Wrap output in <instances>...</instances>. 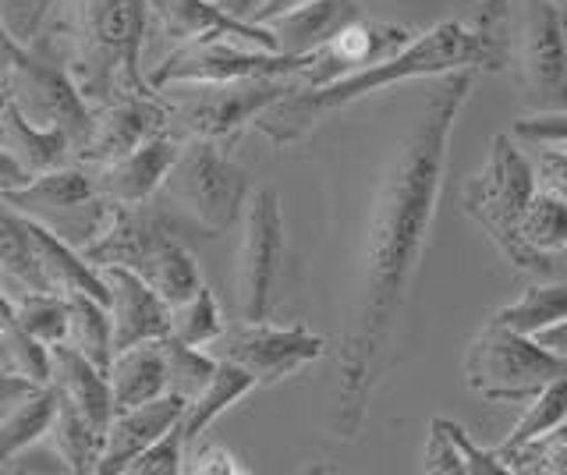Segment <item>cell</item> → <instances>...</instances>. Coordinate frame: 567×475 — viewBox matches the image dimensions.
I'll use <instances>...</instances> for the list:
<instances>
[{
    "label": "cell",
    "instance_id": "cell-30",
    "mask_svg": "<svg viewBox=\"0 0 567 475\" xmlns=\"http://www.w3.org/2000/svg\"><path fill=\"white\" fill-rule=\"evenodd\" d=\"M0 273L25 285V291H50L40 270V259H35L29 217L22 209L8 206L4 199H0Z\"/></svg>",
    "mask_w": 567,
    "mask_h": 475
},
{
    "label": "cell",
    "instance_id": "cell-15",
    "mask_svg": "<svg viewBox=\"0 0 567 475\" xmlns=\"http://www.w3.org/2000/svg\"><path fill=\"white\" fill-rule=\"evenodd\" d=\"M150 19H156L159 32L177 47L195 43V40L230 37L238 43L277 50L270 25L235 19V14H227L217 0H150Z\"/></svg>",
    "mask_w": 567,
    "mask_h": 475
},
{
    "label": "cell",
    "instance_id": "cell-7",
    "mask_svg": "<svg viewBox=\"0 0 567 475\" xmlns=\"http://www.w3.org/2000/svg\"><path fill=\"white\" fill-rule=\"evenodd\" d=\"M164 188L209 235H224L227 227H235L248 196H252L248 171L224 156L213 138H195L177 153Z\"/></svg>",
    "mask_w": 567,
    "mask_h": 475
},
{
    "label": "cell",
    "instance_id": "cell-40",
    "mask_svg": "<svg viewBox=\"0 0 567 475\" xmlns=\"http://www.w3.org/2000/svg\"><path fill=\"white\" fill-rule=\"evenodd\" d=\"M185 436L177 426H171L164 436L156 440V444H150L146 451H142L128 475H182L185 472Z\"/></svg>",
    "mask_w": 567,
    "mask_h": 475
},
{
    "label": "cell",
    "instance_id": "cell-23",
    "mask_svg": "<svg viewBox=\"0 0 567 475\" xmlns=\"http://www.w3.org/2000/svg\"><path fill=\"white\" fill-rule=\"evenodd\" d=\"M8 206L22 209L25 217H58V214H75V209H89L96 206V185L85 171L79 167H58V171H43L32 174L25 185H18L11 192H4Z\"/></svg>",
    "mask_w": 567,
    "mask_h": 475
},
{
    "label": "cell",
    "instance_id": "cell-18",
    "mask_svg": "<svg viewBox=\"0 0 567 475\" xmlns=\"http://www.w3.org/2000/svg\"><path fill=\"white\" fill-rule=\"evenodd\" d=\"M188 397L167 391L146 404H135V409L114 412L111 426H106V440H103V454H100V475H121L128 472L135 457L146 451L150 444H156L171 426H177Z\"/></svg>",
    "mask_w": 567,
    "mask_h": 475
},
{
    "label": "cell",
    "instance_id": "cell-31",
    "mask_svg": "<svg viewBox=\"0 0 567 475\" xmlns=\"http://www.w3.org/2000/svg\"><path fill=\"white\" fill-rule=\"evenodd\" d=\"M68 344L79 348L82 355L100 365L103 373L111 369L114 359V327H111V309L89 295H68Z\"/></svg>",
    "mask_w": 567,
    "mask_h": 475
},
{
    "label": "cell",
    "instance_id": "cell-42",
    "mask_svg": "<svg viewBox=\"0 0 567 475\" xmlns=\"http://www.w3.org/2000/svg\"><path fill=\"white\" fill-rule=\"evenodd\" d=\"M185 472H192V475H245L248 468L227 447H220V444H203L199 451L188 457Z\"/></svg>",
    "mask_w": 567,
    "mask_h": 475
},
{
    "label": "cell",
    "instance_id": "cell-12",
    "mask_svg": "<svg viewBox=\"0 0 567 475\" xmlns=\"http://www.w3.org/2000/svg\"><path fill=\"white\" fill-rule=\"evenodd\" d=\"M522 79L532 111H567V22L554 0H525Z\"/></svg>",
    "mask_w": 567,
    "mask_h": 475
},
{
    "label": "cell",
    "instance_id": "cell-4",
    "mask_svg": "<svg viewBox=\"0 0 567 475\" xmlns=\"http://www.w3.org/2000/svg\"><path fill=\"white\" fill-rule=\"evenodd\" d=\"M79 252L93 267H128L142 280L164 295V302L174 309L185 298L203 288L199 262L177 241L164 224L142 206L106 203L103 220L93 238L79 245Z\"/></svg>",
    "mask_w": 567,
    "mask_h": 475
},
{
    "label": "cell",
    "instance_id": "cell-37",
    "mask_svg": "<svg viewBox=\"0 0 567 475\" xmlns=\"http://www.w3.org/2000/svg\"><path fill=\"white\" fill-rule=\"evenodd\" d=\"M496 457L518 475H567V422Z\"/></svg>",
    "mask_w": 567,
    "mask_h": 475
},
{
    "label": "cell",
    "instance_id": "cell-46",
    "mask_svg": "<svg viewBox=\"0 0 567 475\" xmlns=\"http://www.w3.org/2000/svg\"><path fill=\"white\" fill-rule=\"evenodd\" d=\"M536 341H539L546 351H554V355L567 359V316H564L560 323H554V327L539 330V333H536Z\"/></svg>",
    "mask_w": 567,
    "mask_h": 475
},
{
    "label": "cell",
    "instance_id": "cell-20",
    "mask_svg": "<svg viewBox=\"0 0 567 475\" xmlns=\"http://www.w3.org/2000/svg\"><path fill=\"white\" fill-rule=\"evenodd\" d=\"M50 351V386L64 401H71L75 409L93 422L96 430L106 433L114 419V394L111 380L100 365H93L79 348H71L68 341L47 348Z\"/></svg>",
    "mask_w": 567,
    "mask_h": 475
},
{
    "label": "cell",
    "instance_id": "cell-53",
    "mask_svg": "<svg viewBox=\"0 0 567 475\" xmlns=\"http://www.w3.org/2000/svg\"><path fill=\"white\" fill-rule=\"evenodd\" d=\"M560 256H564V259H567V249H564V252H560Z\"/></svg>",
    "mask_w": 567,
    "mask_h": 475
},
{
    "label": "cell",
    "instance_id": "cell-38",
    "mask_svg": "<svg viewBox=\"0 0 567 475\" xmlns=\"http://www.w3.org/2000/svg\"><path fill=\"white\" fill-rule=\"evenodd\" d=\"M159 348H164V359H167L171 391L185 394V397L199 394L206 380L213 376V369H217V359H209L203 348L177 341L174 333H164V338H159Z\"/></svg>",
    "mask_w": 567,
    "mask_h": 475
},
{
    "label": "cell",
    "instance_id": "cell-27",
    "mask_svg": "<svg viewBox=\"0 0 567 475\" xmlns=\"http://www.w3.org/2000/svg\"><path fill=\"white\" fill-rule=\"evenodd\" d=\"M256 376L248 373V369L227 362V359H217V369H213V376L206 380V386L199 394H192L182 419H177V430L185 436V447L199 444L203 433L217 422L230 404H238L241 397H248L256 391Z\"/></svg>",
    "mask_w": 567,
    "mask_h": 475
},
{
    "label": "cell",
    "instance_id": "cell-51",
    "mask_svg": "<svg viewBox=\"0 0 567 475\" xmlns=\"http://www.w3.org/2000/svg\"><path fill=\"white\" fill-rule=\"evenodd\" d=\"M4 107H8V90H4V82H0V117H4Z\"/></svg>",
    "mask_w": 567,
    "mask_h": 475
},
{
    "label": "cell",
    "instance_id": "cell-35",
    "mask_svg": "<svg viewBox=\"0 0 567 475\" xmlns=\"http://www.w3.org/2000/svg\"><path fill=\"white\" fill-rule=\"evenodd\" d=\"M171 333L192 348H209L224 338V312L213 288H199L182 306L171 309Z\"/></svg>",
    "mask_w": 567,
    "mask_h": 475
},
{
    "label": "cell",
    "instance_id": "cell-49",
    "mask_svg": "<svg viewBox=\"0 0 567 475\" xmlns=\"http://www.w3.org/2000/svg\"><path fill=\"white\" fill-rule=\"evenodd\" d=\"M18 50H22V47H18V43L8 37V32L0 29V82H4V75L11 72V64H14V58H18Z\"/></svg>",
    "mask_w": 567,
    "mask_h": 475
},
{
    "label": "cell",
    "instance_id": "cell-52",
    "mask_svg": "<svg viewBox=\"0 0 567 475\" xmlns=\"http://www.w3.org/2000/svg\"><path fill=\"white\" fill-rule=\"evenodd\" d=\"M554 4H560V8H567V0H554Z\"/></svg>",
    "mask_w": 567,
    "mask_h": 475
},
{
    "label": "cell",
    "instance_id": "cell-43",
    "mask_svg": "<svg viewBox=\"0 0 567 475\" xmlns=\"http://www.w3.org/2000/svg\"><path fill=\"white\" fill-rule=\"evenodd\" d=\"M536 182H539V188L554 192V196H560L567 203V149L543 146L539 164H536Z\"/></svg>",
    "mask_w": 567,
    "mask_h": 475
},
{
    "label": "cell",
    "instance_id": "cell-5",
    "mask_svg": "<svg viewBox=\"0 0 567 475\" xmlns=\"http://www.w3.org/2000/svg\"><path fill=\"white\" fill-rule=\"evenodd\" d=\"M536 188H539L536 167L528 164V156L514 146L511 135H493L486 164L475 178L461 185L457 206L465 209V217H472L483 227L496 249H501L514 267L546 273L549 256L536 252L522 238V214L528 199L536 196Z\"/></svg>",
    "mask_w": 567,
    "mask_h": 475
},
{
    "label": "cell",
    "instance_id": "cell-36",
    "mask_svg": "<svg viewBox=\"0 0 567 475\" xmlns=\"http://www.w3.org/2000/svg\"><path fill=\"white\" fill-rule=\"evenodd\" d=\"M18 323L29 333L32 341H40L43 348H53L68 341V295L58 291H29L14 302Z\"/></svg>",
    "mask_w": 567,
    "mask_h": 475
},
{
    "label": "cell",
    "instance_id": "cell-6",
    "mask_svg": "<svg viewBox=\"0 0 567 475\" xmlns=\"http://www.w3.org/2000/svg\"><path fill=\"white\" fill-rule=\"evenodd\" d=\"M567 359L546 351L536 338L518 333L501 323H486L468 341L465 351V383L486 401L501 404H525L536 397L543 386L560 376Z\"/></svg>",
    "mask_w": 567,
    "mask_h": 475
},
{
    "label": "cell",
    "instance_id": "cell-3",
    "mask_svg": "<svg viewBox=\"0 0 567 475\" xmlns=\"http://www.w3.org/2000/svg\"><path fill=\"white\" fill-rule=\"evenodd\" d=\"M146 25L150 0H75L68 75L93 107L121 93H156L138 64Z\"/></svg>",
    "mask_w": 567,
    "mask_h": 475
},
{
    "label": "cell",
    "instance_id": "cell-11",
    "mask_svg": "<svg viewBox=\"0 0 567 475\" xmlns=\"http://www.w3.org/2000/svg\"><path fill=\"white\" fill-rule=\"evenodd\" d=\"M284 256V214L274 188H256L245 203V235L238 256V302L245 323L270 316L274 285Z\"/></svg>",
    "mask_w": 567,
    "mask_h": 475
},
{
    "label": "cell",
    "instance_id": "cell-28",
    "mask_svg": "<svg viewBox=\"0 0 567 475\" xmlns=\"http://www.w3.org/2000/svg\"><path fill=\"white\" fill-rule=\"evenodd\" d=\"M58 391L50 383H40L32 394H25L18 404L0 415V472L14 462L18 454H25L32 444H40L50 436L53 415H58Z\"/></svg>",
    "mask_w": 567,
    "mask_h": 475
},
{
    "label": "cell",
    "instance_id": "cell-29",
    "mask_svg": "<svg viewBox=\"0 0 567 475\" xmlns=\"http://www.w3.org/2000/svg\"><path fill=\"white\" fill-rule=\"evenodd\" d=\"M61 397V394H58ZM50 440L58 447V457L64 462L68 472L75 475H93L100 465V454H103V440L106 433L96 430L75 404L71 401H58V415H53V426H50Z\"/></svg>",
    "mask_w": 567,
    "mask_h": 475
},
{
    "label": "cell",
    "instance_id": "cell-41",
    "mask_svg": "<svg viewBox=\"0 0 567 475\" xmlns=\"http://www.w3.org/2000/svg\"><path fill=\"white\" fill-rule=\"evenodd\" d=\"M514 135L532 146H567V111H536L514 121Z\"/></svg>",
    "mask_w": 567,
    "mask_h": 475
},
{
    "label": "cell",
    "instance_id": "cell-39",
    "mask_svg": "<svg viewBox=\"0 0 567 475\" xmlns=\"http://www.w3.org/2000/svg\"><path fill=\"white\" fill-rule=\"evenodd\" d=\"M50 8H53V0H0V29H4L18 47H32Z\"/></svg>",
    "mask_w": 567,
    "mask_h": 475
},
{
    "label": "cell",
    "instance_id": "cell-2",
    "mask_svg": "<svg viewBox=\"0 0 567 475\" xmlns=\"http://www.w3.org/2000/svg\"><path fill=\"white\" fill-rule=\"evenodd\" d=\"M468 68H504V47L493 40V32L468 29L461 22H440L430 32H422L394 58H383L369 68H359L344 79H333L327 85H298L295 93L277 100L274 107H266L252 125L277 146H291L298 138H306L319 121L330 114L351 107L390 85L412 82V79H430V75H451Z\"/></svg>",
    "mask_w": 567,
    "mask_h": 475
},
{
    "label": "cell",
    "instance_id": "cell-14",
    "mask_svg": "<svg viewBox=\"0 0 567 475\" xmlns=\"http://www.w3.org/2000/svg\"><path fill=\"white\" fill-rule=\"evenodd\" d=\"M167 125H171V111L159 93L153 96L121 93L93 107V125H89L85 146L79 149V161L100 167L106 161H114V156L132 153L146 138L167 132Z\"/></svg>",
    "mask_w": 567,
    "mask_h": 475
},
{
    "label": "cell",
    "instance_id": "cell-26",
    "mask_svg": "<svg viewBox=\"0 0 567 475\" xmlns=\"http://www.w3.org/2000/svg\"><path fill=\"white\" fill-rule=\"evenodd\" d=\"M0 143H4V149L29 174L58 171L71 161V156H75V143H71V135L64 128L32 125V121L18 111L11 100L4 107V117H0Z\"/></svg>",
    "mask_w": 567,
    "mask_h": 475
},
{
    "label": "cell",
    "instance_id": "cell-10",
    "mask_svg": "<svg viewBox=\"0 0 567 475\" xmlns=\"http://www.w3.org/2000/svg\"><path fill=\"white\" fill-rule=\"evenodd\" d=\"M8 100L22 111L32 125L64 128L75 143V156L85 146L89 125H93V103H89L68 68L40 61L29 47L18 50L11 72L4 75Z\"/></svg>",
    "mask_w": 567,
    "mask_h": 475
},
{
    "label": "cell",
    "instance_id": "cell-9",
    "mask_svg": "<svg viewBox=\"0 0 567 475\" xmlns=\"http://www.w3.org/2000/svg\"><path fill=\"white\" fill-rule=\"evenodd\" d=\"M298 85H306V82H295V75L171 85V90H182V96L167 100V111H171V121H182L195 138L220 143V138H230L238 128L252 125L266 107H274L277 100L295 93Z\"/></svg>",
    "mask_w": 567,
    "mask_h": 475
},
{
    "label": "cell",
    "instance_id": "cell-13",
    "mask_svg": "<svg viewBox=\"0 0 567 475\" xmlns=\"http://www.w3.org/2000/svg\"><path fill=\"white\" fill-rule=\"evenodd\" d=\"M327 341L306 327H274V323H245L220 344V359L235 362L256 376L259 386H274L298 373L301 365L323 359Z\"/></svg>",
    "mask_w": 567,
    "mask_h": 475
},
{
    "label": "cell",
    "instance_id": "cell-17",
    "mask_svg": "<svg viewBox=\"0 0 567 475\" xmlns=\"http://www.w3.org/2000/svg\"><path fill=\"white\" fill-rule=\"evenodd\" d=\"M177 153H182V146H177L167 132L146 138V143L135 146L132 153L114 156V161L96 167L93 174L96 196L103 203L142 206L156 188H164V178L171 174Z\"/></svg>",
    "mask_w": 567,
    "mask_h": 475
},
{
    "label": "cell",
    "instance_id": "cell-1",
    "mask_svg": "<svg viewBox=\"0 0 567 475\" xmlns=\"http://www.w3.org/2000/svg\"><path fill=\"white\" fill-rule=\"evenodd\" d=\"M468 68L443 75L425 96L422 114L408 128L398 156L383 174L365 231L359 312H354V327L341 351V391H337V433L341 436H354L365 419L380 355L398 327V316L408 302L419 259L433 231L451 132L461 107L468 103Z\"/></svg>",
    "mask_w": 567,
    "mask_h": 475
},
{
    "label": "cell",
    "instance_id": "cell-50",
    "mask_svg": "<svg viewBox=\"0 0 567 475\" xmlns=\"http://www.w3.org/2000/svg\"><path fill=\"white\" fill-rule=\"evenodd\" d=\"M507 8V0H483V8H478V29L489 32V25L501 19Z\"/></svg>",
    "mask_w": 567,
    "mask_h": 475
},
{
    "label": "cell",
    "instance_id": "cell-47",
    "mask_svg": "<svg viewBox=\"0 0 567 475\" xmlns=\"http://www.w3.org/2000/svg\"><path fill=\"white\" fill-rule=\"evenodd\" d=\"M298 4H306V0H262V8L256 11V19H252V22L266 25L270 19H277V14L291 11V8H298Z\"/></svg>",
    "mask_w": 567,
    "mask_h": 475
},
{
    "label": "cell",
    "instance_id": "cell-8",
    "mask_svg": "<svg viewBox=\"0 0 567 475\" xmlns=\"http://www.w3.org/2000/svg\"><path fill=\"white\" fill-rule=\"evenodd\" d=\"M316 54H280L266 47H238L230 37L182 43L167 61L150 72L156 93L171 85H203V82H238V79H288L306 75Z\"/></svg>",
    "mask_w": 567,
    "mask_h": 475
},
{
    "label": "cell",
    "instance_id": "cell-33",
    "mask_svg": "<svg viewBox=\"0 0 567 475\" xmlns=\"http://www.w3.org/2000/svg\"><path fill=\"white\" fill-rule=\"evenodd\" d=\"M522 238L543 256H560L567 249V203L546 188H536L522 214Z\"/></svg>",
    "mask_w": 567,
    "mask_h": 475
},
{
    "label": "cell",
    "instance_id": "cell-25",
    "mask_svg": "<svg viewBox=\"0 0 567 475\" xmlns=\"http://www.w3.org/2000/svg\"><path fill=\"white\" fill-rule=\"evenodd\" d=\"M422 472L430 475H504L507 465L496 451H483L454 419H433L425 440Z\"/></svg>",
    "mask_w": 567,
    "mask_h": 475
},
{
    "label": "cell",
    "instance_id": "cell-24",
    "mask_svg": "<svg viewBox=\"0 0 567 475\" xmlns=\"http://www.w3.org/2000/svg\"><path fill=\"white\" fill-rule=\"evenodd\" d=\"M106 380H111L114 412L135 409V404H146L159 394H167L171 376H167V359L164 348H159V338L114 351Z\"/></svg>",
    "mask_w": 567,
    "mask_h": 475
},
{
    "label": "cell",
    "instance_id": "cell-44",
    "mask_svg": "<svg viewBox=\"0 0 567 475\" xmlns=\"http://www.w3.org/2000/svg\"><path fill=\"white\" fill-rule=\"evenodd\" d=\"M40 380H32L25 373H14V369H4L0 365V415H4L11 404H18L25 394H32Z\"/></svg>",
    "mask_w": 567,
    "mask_h": 475
},
{
    "label": "cell",
    "instance_id": "cell-21",
    "mask_svg": "<svg viewBox=\"0 0 567 475\" xmlns=\"http://www.w3.org/2000/svg\"><path fill=\"white\" fill-rule=\"evenodd\" d=\"M359 19H362V11L354 0H306V4L277 14V19H270L266 25H270L280 54H316V50H323L337 32Z\"/></svg>",
    "mask_w": 567,
    "mask_h": 475
},
{
    "label": "cell",
    "instance_id": "cell-16",
    "mask_svg": "<svg viewBox=\"0 0 567 475\" xmlns=\"http://www.w3.org/2000/svg\"><path fill=\"white\" fill-rule=\"evenodd\" d=\"M100 273L111 288V306L106 309H111L114 327V351L171 333V306L150 280H142L128 267H100Z\"/></svg>",
    "mask_w": 567,
    "mask_h": 475
},
{
    "label": "cell",
    "instance_id": "cell-45",
    "mask_svg": "<svg viewBox=\"0 0 567 475\" xmlns=\"http://www.w3.org/2000/svg\"><path fill=\"white\" fill-rule=\"evenodd\" d=\"M29 178H32V174L4 149V143H0V196L11 192V188H18V185H25Z\"/></svg>",
    "mask_w": 567,
    "mask_h": 475
},
{
    "label": "cell",
    "instance_id": "cell-34",
    "mask_svg": "<svg viewBox=\"0 0 567 475\" xmlns=\"http://www.w3.org/2000/svg\"><path fill=\"white\" fill-rule=\"evenodd\" d=\"M560 422H567V369L560 376L549 380L536 397L525 401V415L518 419V426L511 430V436L504 440V444L496 447V454L522 447V444H528V440L543 436L546 430L560 426Z\"/></svg>",
    "mask_w": 567,
    "mask_h": 475
},
{
    "label": "cell",
    "instance_id": "cell-22",
    "mask_svg": "<svg viewBox=\"0 0 567 475\" xmlns=\"http://www.w3.org/2000/svg\"><path fill=\"white\" fill-rule=\"evenodd\" d=\"M29 231H32V245H35V259H40V270L50 291L58 295H89L96 302L111 306V288L100 273V267H93L75 245L68 238H61L53 227H47L43 220L29 217Z\"/></svg>",
    "mask_w": 567,
    "mask_h": 475
},
{
    "label": "cell",
    "instance_id": "cell-19",
    "mask_svg": "<svg viewBox=\"0 0 567 475\" xmlns=\"http://www.w3.org/2000/svg\"><path fill=\"white\" fill-rule=\"evenodd\" d=\"M415 37L401 25H380V22H351L348 29H341L337 37L316 50L312 64L306 68V85H327L333 79H344L359 68H369L383 58H394L398 50H404Z\"/></svg>",
    "mask_w": 567,
    "mask_h": 475
},
{
    "label": "cell",
    "instance_id": "cell-32",
    "mask_svg": "<svg viewBox=\"0 0 567 475\" xmlns=\"http://www.w3.org/2000/svg\"><path fill=\"white\" fill-rule=\"evenodd\" d=\"M564 316H567V285H532L525 295L514 298L511 306L496 309L489 320L536 338L539 330L560 323Z\"/></svg>",
    "mask_w": 567,
    "mask_h": 475
},
{
    "label": "cell",
    "instance_id": "cell-48",
    "mask_svg": "<svg viewBox=\"0 0 567 475\" xmlns=\"http://www.w3.org/2000/svg\"><path fill=\"white\" fill-rule=\"evenodd\" d=\"M217 4H220L227 14H235V19L252 22V19H256V11L262 8V0H217Z\"/></svg>",
    "mask_w": 567,
    "mask_h": 475
}]
</instances>
